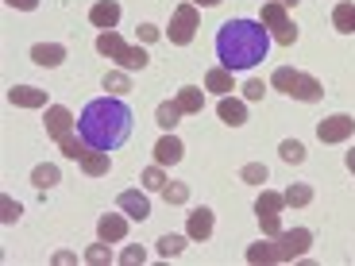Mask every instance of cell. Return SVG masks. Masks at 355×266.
<instances>
[{"instance_id": "cell-1", "label": "cell", "mask_w": 355, "mask_h": 266, "mask_svg": "<svg viewBox=\"0 0 355 266\" xmlns=\"http://www.w3.org/2000/svg\"><path fill=\"white\" fill-rule=\"evenodd\" d=\"M135 116L120 97H97L89 100L78 116V135L93 147V151H116L132 139Z\"/></svg>"}, {"instance_id": "cell-2", "label": "cell", "mask_w": 355, "mask_h": 266, "mask_svg": "<svg viewBox=\"0 0 355 266\" xmlns=\"http://www.w3.org/2000/svg\"><path fill=\"white\" fill-rule=\"evenodd\" d=\"M270 31L263 27V19H228V24L216 31V58H220L224 70H251V66L266 62V51H270Z\"/></svg>"}, {"instance_id": "cell-3", "label": "cell", "mask_w": 355, "mask_h": 266, "mask_svg": "<svg viewBox=\"0 0 355 266\" xmlns=\"http://www.w3.org/2000/svg\"><path fill=\"white\" fill-rule=\"evenodd\" d=\"M197 27H201V12H197L193 0H186V4H178L174 16H170V27H166V39L174 46H189L197 35Z\"/></svg>"}, {"instance_id": "cell-4", "label": "cell", "mask_w": 355, "mask_h": 266, "mask_svg": "<svg viewBox=\"0 0 355 266\" xmlns=\"http://www.w3.org/2000/svg\"><path fill=\"white\" fill-rule=\"evenodd\" d=\"M275 247H278V263L305 258V255H309V247H313V231L309 228H290V231H282V236L275 240Z\"/></svg>"}, {"instance_id": "cell-5", "label": "cell", "mask_w": 355, "mask_h": 266, "mask_svg": "<svg viewBox=\"0 0 355 266\" xmlns=\"http://www.w3.org/2000/svg\"><path fill=\"white\" fill-rule=\"evenodd\" d=\"M355 135V116L347 112H336L329 116V120H320L317 124V139L324 143V147H332V143H347Z\"/></svg>"}, {"instance_id": "cell-6", "label": "cell", "mask_w": 355, "mask_h": 266, "mask_svg": "<svg viewBox=\"0 0 355 266\" xmlns=\"http://www.w3.org/2000/svg\"><path fill=\"white\" fill-rule=\"evenodd\" d=\"M43 127H46V135H51V139H62V135H70L73 127H78V120H73V112L66 105H51V108H46Z\"/></svg>"}, {"instance_id": "cell-7", "label": "cell", "mask_w": 355, "mask_h": 266, "mask_svg": "<svg viewBox=\"0 0 355 266\" xmlns=\"http://www.w3.org/2000/svg\"><path fill=\"white\" fill-rule=\"evenodd\" d=\"M182 159H186V143L178 139L174 132H162V139L155 143V162L159 166H178Z\"/></svg>"}, {"instance_id": "cell-8", "label": "cell", "mask_w": 355, "mask_h": 266, "mask_svg": "<svg viewBox=\"0 0 355 266\" xmlns=\"http://www.w3.org/2000/svg\"><path fill=\"white\" fill-rule=\"evenodd\" d=\"M116 204H120V213L132 216V220H147V216H151V201H147L143 189H124V193L116 197Z\"/></svg>"}, {"instance_id": "cell-9", "label": "cell", "mask_w": 355, "mask_h": 266, "mask_svg": "<svg viewBox=\"0 0 355 266\" xmlns=\"http://www.w3.org/2000/svg\"><path fill=\"white\" fill-rule=\"evenodd\" d=\"M89 24L97 27V31H116V24H120V4L116 0H97L89 8Z\"/></svg>"}, {"instance_id": "cell-10", "label": "cell", "mask_w": 355, "mask_h": 266, "mask_svg": "<svg viewBox=\"0 0 355 266\" xmlns=\"http://www.w3.org/2000/svg\"><path fill=\"white\" fill-rule=\"evenodd\" d=\"M186 236L189 240H197V243H205L209 236H213V209H193V213L186 216Z\"/></svg>"}, {"instance_id": "cell-11", "label": "cell", "mask_w": 355, "mask_h": 266, "mask_svg": "<svg viewBox=\"0 0 355 266\" xmlns=\"http://www.w3.org/2000/svg\"><path fill=\"white\" fill-rule=\"evenodd\" d=\"M8 105H16V108H46V89H39V85H12L8 89Z\"/></svg>"}, {"instance_id": "cell-12", "label": "cell", "mask_w": 355, "mask_h": 266, "mask_svg": "<svg viewBox=\"0 0 355 266\" xmlns=\"http://www.w3.org/2000/svg\"><path fill=\"white\" fill-rule=\"evenodd\" d=\"M128 220L132 216H116V213H105L97 220V240H105V243H120L128 236Z\"/></svg>"}, {"instance_id": "cell-13", "label": "cell", "mask_w": 355, "mask_h": 266, "mask_svg": "<svg viewBox=\"0 0 355 266\" xmlns=\"http://www.w3.org/2000/svg\"><path fill=\"white\" fill-rule=\"evenodd\" d=\"M31 62L43 66V70H54V66L66 62V46L62 43H35L31 46Z\"/></svg>"}, {"instance_id": "cell-14", "label": "cell", "mask_w": 355, "mask_h": 266, "mask_svg": "<svg viewBox=\"0 0 355 266\" xmlns=\"http://www.w3.org/2000/svg\"><path fill=\"white\" fill-rule=\"evenodd\" d=\"M290 97H293V100H302V105H317V100L324 97V85H320V78H313V73H302Z\"/></svg>"}, {"instance_id": "cell-15", "label": "cell", "mask_w": 355, "mask_h": 266, "mask_svg": "<svg viewBox=\"0 0 355 266\" xmlns=\"http://www.w3.org/2000/svg\"><path fill=\"white\" fill-rule=\"evenodd\" d=\"M216 116H220L224 124H232V127L248 124V100H236V97H220V105H216Z\"/></svg>"}, {"instance_id": "cell-16", "label": "cell", "mask_w": 355, "mask_h": 266, "mask_svg": "<svg viewBox=\"0 0 355 266\" xmlns=\"http://www.w3.org/2000/svg\"><path fill=\"white\" fill-rule=\"evenodd\" d=\"M174 100H178V108H182V116H201V108H205V93L197 85H182Z\"/></svg>"}, {"instance_id": "cell-17", "label": "cell", "mask_w": 355, "mask_h": 266, "mask_svg": "<svg viewBox=\"0 0 355 266\" xmlns=\"http://www.w3.org/2000/svg\"><path fill=\"white\" fill-rule=\"evenodd\" d=\"M332 27L340 35H355V0H340L332 8Z\"/></svg>"}, {"instance_id": "cell-18", "label": "cell", "mask_w": 355, "mask_h": 266, "mask_svg": "<svg viewBox=\"0 0 355 266\" xmlns=\"http://www.w3.org/2000/svg\"><path fill=\"white\" fill-rule=\"evenodd\" d=\"M205 89H209V93H220V97H228V93H232V70L213 66V70L205 73Z\"/></svg>"}, {"instance_id": "cell-19", "label": "cell", "mask_w": 355, "mask_h": 266, "mask_svg": "<svg viewBox=\"0 0 355 266\" xmlns=\"http://www.w3.org/2000/svg\"><path fill=\"white\" fill-rule=\"evenodd\" d=\"M81 170H85L89 177H105L108 170H112V159H108V151H89L85 159H81Z\"/></svg>"}, {"instance_id": "cell-20", "label": "cell", "mask_w": 355, "mask_h": 266, "mask_svg": "<svg viewBox=\"0 0 355 266\" xmlns=\"http://www.w3.org/2000/svg\"><path fill=\"white\" fill-rule=\"evenodd\" d=\"M58 181H62V170L54 166V162H43V166L31 170V186L35 189H51V186H58Z\"/></svg>"}, {"instance_id": "cell-21", "label": "cell", "mask_w": 355, "mask_h": 266, "mask_svg": "<svg viewBox=\"0 0 355 266\" xmlns=\"http://www.w3.org/2000/svg\"><path fill=\"white\" fill-rule=\"evenodd\" d=\"M178 120H182V108H178V100H162V105L155 108V124H159L162 132H174Z\"/></svg>"}, {"instance_id": "cell-22", "label": "cell", "mask_w": 355, "mask_h": 266, "mask_svg": "<svg viewBox=\"0 0 355 266\" xmlns=\"http://www.w3.org/2000/svg\"><path fill=\"white\" fill-rule=\"evenodd\" d=\"M124 46H128V43H124L120 35H116V31H101V35H97V51L105 54L108 62H116V58L124 54Z\"/></svg>"}, {"instance_id": "cell-23", "label": "cell", "mask_w": 355, "mask_h": 266, "mask_svg": "<svg viewBox=\"0 0 355 266\" xmlns=\"http://www.w3.org/2000/svg\"><path fill=\"white\" fill-rule=\"evenodd\" d=\"M58 147H62V154H66V159H73V162H81V159H85V154H89V151H93V147H89V143H85V139H81V135H78V132H70V135H62V139H58Z\"/></svg>"}, {"instance_id": "cell-24", "label": "cell", "mask_w": 355, "mask_h": 266, "mask_svg": "<svg viewBox=\"0 0 355 266\" xmlns=\"http://www.w3.org/2000/svg\"><path fill=\"white\" fill-rule=\"evenodd\" d=\"M297 78H302V70H293V66H278V70L270 73V85H275L278 93H286V97H290L293 85H297Z\"/></svg>"}, {"instance_id": "cell-25", "label": "cell", "mask_w": 355, "mask_h": 266, "mask_svg": "<svg viewBox=\"0 0 355 266\" xmlns=\"http://www.w3.org/2000/svg\"><path fill=\"white\" fill-rule=\"evenodd\" d=\"M248 263H278V247H275V240H259V243H251L248 247Z\"/></svg>"}, {"instance_id": "cell-26", "label": "cell", "mask_w": 355, "mask_h": 266, "mask_svg": "<svg viewBox=\"0 0 355 266\" xmlns=\"http://www.w3.org/2000/svg\"><path fill=\"white\" fill-rule=\"evenodd\" d=\"M309 201H313V186H309V181H293V186L286 189V209H305Z\"/></svg>"}, {"instance_id": "cell-27", "label": "cell", "mask_w": 355, "mask_h": 266, "mask_svg": "<svg viewBox=\"0 0 355 266\" xmlns=\"http://www.w3.org/2000/svg\"><path fill=\"white\" fill-rule=\"evenodd\" d=\"M286 209V193H275V189H263L255 197V216L259 213H282Z\"/></svg>"}, {"instance_id": "cell-28", "label": "cell", "mask_w": 355, "mask_h": 266, "mask_svg": "<svg viewBox=\"0 0 355 266\" xmlns=\"http://www.w3.org/2000/svg\"><path fill=\"white\" fill-rule=\"evenodd\" d=\"M101 85H105V93H112V97H120V93H132V78H128V70H108Z\"/></svg>"}, {"instance_id": "cell-29", "label": "cell", "mask_w": 355, "mask_h": 266, "mask_svg": "<svg viewBox=\"0 0 355 266\" xmlns=\"http://www.w3.org/2000/svg\"><path fill=\"white\" fill-rule=\"evenodd\" d=\"M147 62H151V58H147V51H143V46H124V54L116 58V66H120V70H143Z\"/></svg>"}, {"instance_id": "cell-30", "label": "cell", "mask_w": 355, "mask_h": 266, "mask_svg": "<svg viewBox=\"0 0 355 266\" xmlns=\"http://www.w3.org/2000/svg\"><path fill=\"white\" fill-rule=\"evenodd\" d=\"M143 189H147V193H162V186H166V170L159 166V162H155V166H147L143 170Z\"/></svg>"}, {"instance_id": "cell-31", "label": "cell", "mask_w": 355, "mask_h": 266, "mask_svg": "<svg viewBox=\"0 0 355 266\" xmlns=\"http://www.w3.org/2000/svg\"><path fill=\"white\" fill-rule=\"evenodd\" d=\"M278 154H282V162H305V143H297V139H282L278 143Z\"/></svg>"}, {"instance_id": "cell-32", "label": "cell", "mask_w": 355, "mask_h": 266, "mask_svg": "<svg viewBox=\"0 0 355 266\" xmlns=\"http://www.w3.org/2000/svg\"><path fill=\"white\" fill-rule=\"evenodd\" d=\"M259 228H263L266 240H278L282 236V213H259Z\"/></svg>"}, {"instance_id": "cell-33", "label": "cell", "mask_w": 355, "mask_h": 266, "mask_svg": "<svg viewBox=\"0 0 355 266\" xmlns=\"http://www.w3.org/2000/svg\"><path fill=\"white\" fill-rule=\"evenodd\" d=\"M162 197H166V204H189V186L186 181H166Z\"/></svg>"}, {"instance_id": "cell-34", "label": "cell", "mask_w": 355, "mask_h": 266, "mask_svg": "<svg viewBox=\"0 0 355 266\" xmlns=\"http://www.w3.org/2000/svg\"><path fill=\"white\" fill-rule=\"evenodd\" d=\"M240 177L248 181V186H266V177H270V170H266L263 162H248V166L240 170Z\"/></svg>"}, {"instance_id": "cell-35", "label": "cell", "mask_w": 355, "mask_h": 266, "mask_svg": "<svg viewBox=\"0 0 355 266\" xmlns=\"http://www.w3.org/2000/svg\"><path fill=\"white\" fill-rule=\"evenodd\" d=\"M85 263H89V266H105V263H112V251H108V243H105V240H97L93 247H85Z\"/></svg>"}, {"instance_id": "cell-36", "label": "cell", "mask_w": 355, "mask_h": 266, "mask_svg": "<svg viewBox=\"0 0 355 266\" xmlns=\"http://www.w3.org/2000/svg\"><path fill=\"white\" fill-rule=\"evenodd\" d=\"M186 251V236H162L159 240V255L162 258H174V255H182Z\"/></svg>"}, {"instance_id": "cell-37", "label": "cell", "mask_w": 355, "mask_h": 266, "mask_svg": "<svg viewBox=\"0 0 355 266\" xmlns=\"http://www.w3.org/2000/svg\"><path fill=\"white\" fill-rule=\"evenodd\" d=\"M0 213H4V216H0L4 224H16L19 220V204L12 201V197H0Z\"/></svg>"}, {"instance_id": "cell-38", "label": "cell", "mask_w": 355, "mask_h": 266, "mask_svg": "<svg viewBox=\"0 0 355 266\" xmlns=\"http://www.w3.org/2000/svg\"><path fill=\"white\" fill-rule=\"evenodd\" d=\"M135 31H139V43H159L162 39V27H155V24H139Z\"/></svg>"}, {"instance_id": "cell-39", "label": "cell", "mask_w": 355, "mask_h": 266, "mask_svg": "<svg viewBox=\"0 0 355 266\" xmlns=\"http://www.w3.org/2000/svg\"><path fill=\"white\" fill-rule=\"evenodd\" d=\"M120 263H124V266H143V263H147V251H143V247H128L124 255H120Z\"/></svg>"}, {"instance_id": "cell-40", "label": "cell", "mask_w": 355, "mask_h": 266, "mask_svg": "<svg viewBox=\"0 0 355 266\" xmlns=\"http://www.w3.org/2000/svg\"><path fill=\"white\" fill-rule=\"evenodd\" d=\"M263 93H266V85L259 78H251L248 85H243V100H263Z\"/></svg>"}, {"instance_id": "cell-41", "label": "cell", "mask_w": 355, "mask_h": 266, "mask_svg": "<svg viewBox=\"0 0 355 266\" xmlns=\"http://www.w3.org/2000/svg\"><path fill=\"white\" fill-rule=\"evenodd\" d=\"M8 8H16V12H35L39 8V0H4Z\"/></svg>"}, {"instance_id": "cell-42", "label": "cell", "mask_w": 355, "mask_h": 266, "mask_svg": "<svg viewBox=\"0 0 355 266\" xmlns=\"http://www.w3.org/2000/svg\"><path fill=\"white\" fill-rule=\"evenodd\" d=\"M54 263L66 266V263H73V255H70V251H58V255H54Z\"/></svg>"}, {"instance_id": "cell-43", "label": "cell", "mask_w": 355, "mask_h": 266, "mask_svg": "<svg viewBox=\"0 0 355 266\" xmlns=\"http://www.w3.org/2000/svg\"><path fill=\"white\" fill-rule=\"evenodd\" d=\"M344 162H347V170H352V174H355V147H352V151L344 154Z\"/></svg>"}, {"instance_id": "cell-44", "label": "cell", "mask_w": 355, "mask_h": 266, "mask_svg": "<svg viewBox=\"0 0 355 266\" xmlns=\"http://www.w3.org/2000/svg\"><path fill=\"white\" fill-rule=\"evenodd\" d=\"M197 8H216V4H220V0H193Z\"/></svg>"}, {"instance_id": "cell-45", "label": "cell", "mask_w": 355, "mask_h": 266, "mask_svg": "<svg viewBox=\"0 0 355 266\" xmlns=\"http://www.w3.org/2000/svg\"><path fill=\"white\" fill-rule=\"evenodd\" d=\"M282 4H286V8H297V4H302V0H282Z\"/></svg>"}, {"instance_id": "cell-46", "label": "cell", "mask_w": 355, "mask_h": 266, "mask_svg": "<svg viewBox=\"0 0 355 266\" xmlns=\"http://www.w3.org/2000/svg\"><path fill=\"white\" fill-rule=\"evenodd\" d=\"M259 4H263V0H259Z\"/></svg>"}]
</instances>
